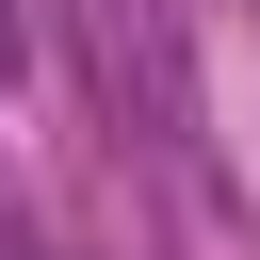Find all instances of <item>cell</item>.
<instances>
[{"label":"cell","instance_id":"obj_1","mask_svg":"<svg viewBox=\"0 0 260 260\" xmlns=\"http://www.w3.org/2000/svg\"><path fill=\"white\" fill-rule=\"evenodd\" d=\"M0 81H16V0H0Z\"/></svg>","mask_w":260,"mask_h":260}]
</instances>
